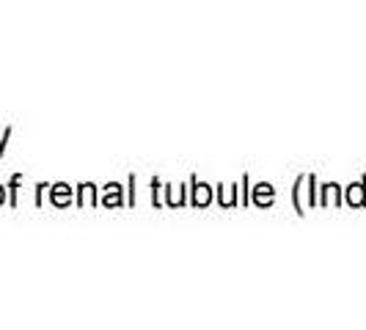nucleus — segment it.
I'll use <instances>...</instances> for the list:
<instances>
[{
    "label": "nucleus",
    "mask_w": 366,
    "mask_h": 330,
    "mask_svg": "<svg viewBox=\"0 0 366 330\" xmlns=\"http://www.w3.org/2000/svg\"><path fill=\"white\" fill-rule=\"evenodd\" d=\"M0 201H3V190H0Z\"/></svg>",
    "instance_id": "f03ea898"
},
{
    "label": "nucleus",
    "mask_w": 366,
    "mask_h": 330,
    "mask_svg": "<svg viewBox=\"0 0 366 330\" xmlns=\"http://www.w3.org/2000/svg\"><path fill=\"white\" fill-rule=\"evenodd\" d=\"M350 199H353V201H355V204H361V190H358V187H355V190H353V193H350Z\"/></svg>",
    "instance_id": "f257e3e1"
}]
</instances>
